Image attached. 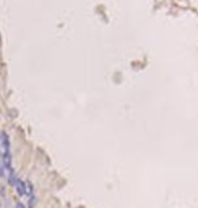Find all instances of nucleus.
<instances>
[{
  "label": "nucleus",
  "mask_w": 198,
  "mask_h": 208,
  "mask_svg": "<svg viewBox=\"0 0 198 208\" xmlns=\"http://www.w3.org/2000/svg\"><path fill=\"white\" fill-rule=\"evenodd\" d=\"M14 185H15V189L19 196H26V182H23L22 180H16Z\"/></svg>",
  "instance_id": "obj_1"
},
{
  "label": "nucleus",
  "mask_w": 198,
  "mask_h": 208,
  "mask_svg": "<svg viewBox=\"0 0 198 208\" xmlns=\"http://www.w3.org/2000/svg\"><path fill=\"white\" fill-rule=\"evenodd\" d=\"M2 137H3L2 139V155H3V154L10 152V139H8L7 133H3Z\"/></svg>",
  "instance_id": "obj_2"
},
{
  "label": "nucleus",
  "mask_w": 198,
  "mask_h": 208,
  "mask_svg": "<svg viewBox=\"0 0 198 208\" xmlns=\"http://www.w3.org/2000/svg\"><path fill=\"white\" fill-rule=\"evenodd\" d=\"M11 152H8V154H3L2 155V162H3V165H4V167L8 170V171H11Z\"/></svg>",
  "instance_id": "obj_3"
},
{
  "label": "nucleus",
  "mask_w": 198,
  "mask_h": 208,
  "mask_svg": "<svg viewBox=\"0 0 198 208\" xmlns=\"http://www.w3.org/2000/svg\"><path fill=\"white\" fill-rule=\"evenodd\" d=\"M24 182H26V196L31 197V196H33V193H34V190H33V185H31V182H30V181H24Z\"/></svg>",
  "instance_id": "obj_4"
}]
</instances>
